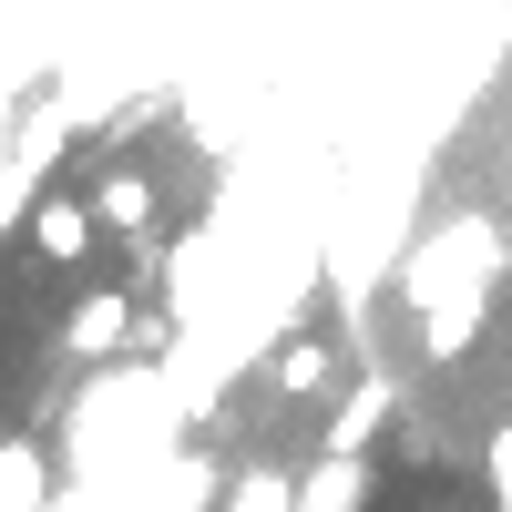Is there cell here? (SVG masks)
I'll use <instances>...</instances> for the list:
<instances>
[{
  "label": "cell",
  "mask_w": 512,
  "mask_h": 512,
  "mask_svg": "<svg viewBox=\"0 0 512 512\" xmlns=\"http://www.w3.org/2000/svg\"><path fill=\"white\" fill-rule=\"evenodd\" d=\"M297 512H369V461L359 451H328L308 482H297Z\"/></svg>",
  "instance_id": "4"
},
{
  "label": "cell",
  "mask_w": 512,
  "mask_h": 512,
  "mask_svg": "<svg viewBox=\"0 0 512 512\" xmlns=\"http://www.w3.org/2000/svg\"><path fill=\"white\" fill-rule=\"evenodd\" d=\"M277 379H287V390H318V379H328V349H318V338H297V349H287V369H277Z\"/></svg>",
  "instance_id": "7"
},
{
  "label": "cell",
  "mask_w": 512,
  "mask_h": 512,
  "mask_svg": "<svg viewBox=\"0 0 512 512\" xmlns=\"http://www.w3.org/2000/svg\"><path fill=\"white\" fill-rule=\"evenodd\" d=\"M0 512H52V472H41V451H0Z\"/></svg>",
  "instance_id": "5"
},
{
  "label": "cell",
  "mask_w": 512,
  "mask_h": 512,
  "mask_svg": "<svg viewBox=\"0 0 512 512\" xmlns=\"http://www.w3.org/2000/svg\"><path fill=\"white\" fill-rule=\"evenodd\" d=\"M226 512H297V482L256 472V482H236V502H226Z\"/></svg>",
  "instance_id": "6"
},
{
  "label": "cell",
  "mask_w": 512,
  "mask_h": 512,
  "mask_svg": "<svg viewBox=\"0 0 512 512\" xmlns=\"http://www.w3.org/2000/svg\"><path fill=\"white\" fill-rule=\"evenodd\" d=\"M123 338H134V297H123V287H93V297H82V308L62 318V359L103 369V359L123 349Z\"/></svg>",
  "instance_id": "2"
},
{
  "label": "cell",
  "mask_w": 512,
  "mask_h": 512,
  "mask_svg": "<svg viewBox=\"0 0 512 512\" xmlns=\"http://www.w3.org/2000/svg\"><path fill=\"white\" fill-rule=\"evenodd\" d=\"M93 236H103L93 195H41V205H31V256H41V267H82Z\"/></svg>",
  "instance_id": "1"
},
{
  "label": "cell",
  "mask_w": 512,
  "mask_h": 512,
  "mask_svg": "<svg viewBox=\"0 0 512 512\" xmlns=\"http://www.w3.org/2000/svg\"><path fill=\"white\" fill-rule=\"evenodd\" d=\"M82 195H93V216H103V236H144V226H154V185L134 175V164H113V175H93Z\"/></svg>",
  "instance_id": "3"
}]
</instances>
